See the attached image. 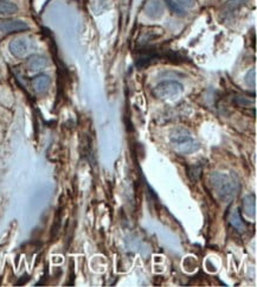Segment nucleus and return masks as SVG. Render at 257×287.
<instances>
[{"label":"nucleus","instance_id":"obj_4","mask_svg":"<svg viewBox=\"0 0 257 287\" xmlns=\"http://www.w3.org/2000/svg\"><path fill=\"white\" fill-rule=\"evenodd\" d=\"M30 29L28 23L20 19H5L0 21V32L5 35L17 34V32H23Z\"/></svg>","mask_w":257,"mask_h":287},{"label":"nucleus","instance_id":"obj_2","mask_svg":"<svg viewBox=\"0 0 257 287\" xmlns=\"http://www.w3.org/2000/svg\"><path fill=\"white\" fill-rule=\"evenodd\" d=\"M172 149L179 154H192L199 150V142L185 130H177L171 134Z\"/></svg>","mask_w":257,"mask_h":287},{"label":"nucleus","instance_id":"obj_10","mask_svg":"<svg viewBox=\"0 0 257 287\" xmlns=\"http://www.w3.org/2000/svg\"><path fill=\"white\" fill-rule=\"evenodd\" d=\"M18 12V6L16 4L7 2V0H0V17H9Z\"/></svg>","mask_w":257,"mask_h":287},{"label":"nucleus","instance_id":"obj_8","mask_svg":"<svg viewBox=\"0 0 257 287\" xmlns=\"http://www.w3.org/2000/svg\"><path fill=\"white\" fill-rule=\"evenodd\" d=\"M47 58L39 55H34L30 56L28 60V68L31 71H40L47 67Z\"/></svg>","mask_w":257,"mask_h":287},{"label":"nucleus","instance_id":"obj_12","mask_svg":"<svg viewBox=\"0 0 257 287\" xmlns=\"http://www.w3.org/2000/svg\"><path fill=\"white\" fill-rule=\"evenodd\" d=\"M89 2L94 13L96 14L102 13L108 7V0H89Z\"/></svg>","mask_w":257,"mask_h":287},{"label":"nucleus","instance_id":"obj_14","mask_svg":"<svg viewBox=\"0 0 257 287\" xmlns=\"http://www.w3.org/2000/svg\"><path fill=\"white\" fill-rule=\"evenodd\" d=\"M245 83H247L248 87H252L254 88L256 86V69H251L250 71L247 74V76H245Z\"/></svg>","mask_w":257,"mask_h":287},{"label":"nucleus","instance_id":"obj_6","mask_svg":"<svg viewBox=\"0 0 257 287\" xmlns=\"http://www.w3.org/2000/svg\"><path fill=\"white\" fill-rule=\"evenodd\" d=\"M50 77L45 74H40V75L35 76L31 81V86L37 94H43L47 90L50 86Z\"/></svg>","mask_w":257,"mask_h":287},{"label":"nucleus","instance_id":"obj_16","mask_svg":"<svg viewBox=\"0 0 257 287\" xmlns=\"http://www.w3.org/2000/svg\"><path fill=\"white\" fill-rule=\"evenodd\" d=\"M178 5L184 7H192L194 5V0H174Z\"/></svg>","mask_w":257,"mask_h":287},{"label":"nucleus","instance_id":"obj_13","mask_svg":"<svg viewBox=\"0 0 257 287\" xmlns=\"http://www.w3.org/2000/svg\"><path fill=\"white\" fill-rule=\"evenodd\" d=\"M165 2H166V5L168 9H170L173 13L178 14V16H183V14H185V10H183V7L181 5H178L174 0H165Z\"/></svg>","mask_w":257,"mask_h":287},{"label":"nucleus","instance_id":"obj_1","mask_svg":"<svg viewBox=\"0 0 257 287\" xmlns=\"http://www.w3.org/2000/svg\"><path fill=\"white\" fill-rule=\"evenodd\" d=\"M211 185L215 194L223 202H229L235 197L240 189V183L231 175L227 174H216L211 175Z\"/></svg>","mask_w":257,"mask_h":287},{"label":"nucleus","instance_id":"obj_7","mask_svg":"<svg viewBox=\"0 0 257 287\" xmlns=\"http://www.w3.org/2000/svg\"><path fill=\"white\" fill-rule=\"evenodd\" d=\"M164 5L161 0H150L146 6V14L152 19H158L164 14Z\"/></svg>","mask_w":257,"mask_h":287},{"label":"nucleus","instance_id":"obj_15","mask_svg":"<svg viewBox=\"0 0 257 287\" xmlns=\"http://www.w3.org/2000/svg\"><path fill=\"white\" fill-rule=\"evenodd\" d=\"M235 102H236V105L238 106H250L251 105V101L249 100V99L244 98V97H236L235 98Z\"/></svg>","mask_w":257,"mask_h":287},{"label":"nucleus","instance_id":"obj_3","mask_svg":"<svg viewBox=\"0 0 257 287\" xmlns=\"http://www.w3.org/2000/svg\"><path fill=\"white\" fill-rule=\"evenodd\" d=\"M183 90V84L177 82V81H164V82L158 83L153 88L152 94L157 99H160V100L171 101L181 97Z\"/></svg>","mask_w":257,"mask_h":287},{"label":"nucleus","instance_id":"obj_11","mask_svg":"<svg viewBox=\"0 0 257 287\" xmlns=\"http://www.w3.org/2000/svg\"><path fill=\"white\" fill-rule=\"evenodd\" d=\"M229 220H230V223L233 224L238 231H243L245 229V224L243 221H242L240 211L238 210H235L234 212H231Z\"/></svg>","mask_w":257,"mask_h":287},{"label":"nucleus","instance_id":"obj_9","mask_svg":"<svg viewBox=\"0 0 257 287\" xmlns=\"http://www.w3.org/2000/svg\"><path fill=\"white\" fill-rule=\"evenodd\" d=\"M243 211L244 214L249 217L256 216V200L254 195H248L243 200Z\"/></svg>","mask_w":257,"mask_h":287},{"label":"nucleus","instance_id":"obj_5","mask_svg":"<svg viewBox=\"0 0 257 287\" xmlns=\"http://www.w3.org/2000/svg\"><path fill=\"white\" fill-rule=\"evenodd\" d=\"M9 49L13 56L19 58L25 57L29 54V51H30V43L25 38H16L11 40Z\"/></svg>","mask_w":257,"mask_h":287}]
</instances>
